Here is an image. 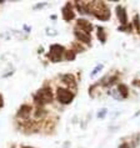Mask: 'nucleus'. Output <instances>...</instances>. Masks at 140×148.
<instances>
[{
    "mask_svg": "<svg viewBox=\"0 0 140 148\" xmlns=\"http://www.w3.org/2000/svg\"><path fill=\"white\" fill-rule=\"evenodd\" d=\"M88 8L89 14H94L98 19L103 20V21H106L110 18V11L104 3H88Z\"/></svg>",
    "mask_w": 140,
    "mask_h": 148,
    "instance_id": "f257e3e1",
    "label": "nucleus"
},
{
    "mask_svg": "<svg viewBox=\"0 0 140 148\" xmlns=\"http://www.w3.org/2000/svg\"><path fill=\"white\" fill-rule=\"evenodd\" d=\"M34 100L38 105L43 106V105H46L49 102L53 101V92H51V88H42L39 90L36 95L34 96Z\"/></svg>",
    "mask_w": 140,
    "mask_h": 148,
    "instance_id": "f03ea898",
    "label": "nucleus"
},
{
    "mask_svg": "<svg viewBox=\"0 0 140 148\" xmlns=\"http://www.w3.org/2000/svg\"><path fill=\"white\" fill-rule=\"evenodd\" d=\"M65 52L64 47L61 45H51L50 46V52H49V59H50L53 62H59L61 60V56Z\"/></svg>",
    "mask_w": 140,
    "mask_h": 148,
    "instance_id": "7ed1b4c3",
    "label": "nucleus"
},
{
    "mask_svg": "<svg viewBox=\"0 0 140 148\" xmlns=\"http://www.w3.org/2000/svg\"><path fill=\"white\" fill-rule=\"evenodd\" d=\"M56 96H58V100L64 105H68L74 100V93L70 92L67 88H60L59 87L58 88V92H56Z\"/></svg>",
    "mask_w": 140,
    "mask_h": 148,
    "instance_id": "20e7f679",
    "label": "nucleus"
},
{
    "mask_svg": "<svg viewBox=\"0 0 140 148\" xmlns=\"http://www.w3.org/2000/svg\"><path fill=\"white\" fill-rule=\"evenodd\" d=\"M91 29H93V25L90 24V21H88V20H84V19L78 20L75 30L81 31V32H85V34H89L90 35V32H91Z\"/></svg>",
    "mask_w": 140,
    "mask_h": 148,
    "instance_id": "39448f33",
    "label": "nucleus"
},
{
    "mask_svg": "<svg viewBox=\"0 0 140 148\" xmlns=\"http://www.w3.org/2000/svg\"><path fill=\"white\" fill-rule=\"evenodd\" d=\"M74 11H73V6L70 5V3H68L67 5L63 8V18L67 21H70L71 19H74Z\"/></svg>",
    "mask_w": 140,
    "mask_h": 148,
    "instance_id": "423d86ee",
    "label": "nucleus"
},
{
    "mask_svg": "<svg viewBox=\"0 0 140 148\" xmlns=\"http://www.w3.org/2000/svg\"><path fill=\"white\" fill-rule=\"evenodd\" d=\"M75 36H76L78 40L83 41L85 44H90V41H91V36L89 34H85V32H81V31H78V30H75Z\"/></svg>",
    "mask_w": 140,
    "mask_h": 148,
    "instance_id": "0eeeda50",
    "label": "nucleus"
},
{
    "mask_svg": "<svg viewBox=\"0 0 140 148\" xmlns=\"http://www.w3.org/2000/svg\"><path fill=\"white\" fill-rule=\"evenodd\" d=\"M116 15H118L119 20H120V23H121V24H124V25H125L126 21H128V18H126V13H125L124 8L118 6V8H116Z\"/></svg>",
    "mask_w": 140,
    "mask_h": 148,
    "instance_id": "6e6552de",
    "label": "nucleus"
},
{
    "mask_svg": "<svg viewBox=\"0 0 140 148\" xmlns=\"http://www.w3.org/2000/svg\"><path fill=\"white\" fill-rule=\"evenodd\" d=\"M30 111H31V107H30V106L24 105V106H21V107H20L18 114H19L20 117H28L29 114H30Z\"/></svg>",
    "mask_w": 140,
    "mask_h": 148,
    "instance_id": "1a4fd4ad",
    "label": "nucleus"
},
{
    "mask_svg": "<svg viewBox=\"0 0 140 148\" xmlns=\"http://www.w3.org/2000/svg\"><path fill=\"white\" fill-rule=\"evenodd\" d=\"M63 82H65V84L69 85V86L75 87V79H74L73 75H64L63 76Z\"/></svg>",
    "mask_w": 140,
    "mask_h": 148,
    "instance_id": "9d476101",
    "label": "nucleus"
},
{
    "mask_svg": "<svg viewBox=\"0 0 140 148\" xmlns=\"http://www.w3.org/2000/svg\"><path fill=\"white\" fill-rule=\"evenodd\" d=\"M98 38L100 39L103 42H105L106 36H105V31H104V29L103 27H98Z\"/></svg>",
    "mask_w": 140,
    "mask_h": 148,
    "instance_id": "9b49d317",
    "label": "nucleus"
},
{
    "mask_svg": "<svg viewBox=\"0 0 140 148\" xmlns=\"http://www.w3.org/2000/svg\"><path fill=\"white\" fill-rule=\"evenodd\" d=\"M119 92L121 93L123 97H128V87L125 85H119Z\"/></svg>",
    "mask_w": 140,
    "mask_h": 148,
    "instance_id": "f8f14e48",
    "label": "nucleus"
},
{
    "mask_svg": "<svg viewBox=\"0 0 140 148\" xmlns=\"http://www.w3.org/2000/svg\"><path fill=\"white\" fill-rule=\"evenodd\" d=\"M65 59H67L68 61H71L75 59V52H74L73 50H69V51H65Z\"/></svg>",
    "mask_w": 140,
    "mask_h": 148,
    "instance_id": "ddd939ff",
    "label": "nucleus"
},
{
    "mask_svg": "<svg viewBox=\"0 0 140 148\" xmlns=\"http://www.w3.org/2000/svg\"><path fill=\"white\" fill-rule=\"evenodd\" d=\"M135 25H137V29H138V32H140V25H139V21H138V15L135 16Z\"/></svg>",
    "mask_w": 140,
    "mask_h": 148,
    "instance_id": "4468645a",
    "label": "nucleus"
},
{
    "mask_svg": "<svg viewBox=\"0 0 140 148\" xmlns=\"http://www.w3.org/2000/svg\"><path fill=\"white\" fill-rule=\"evenodd\" d=\"M100 69H101V65H100V66H98L95 70H94V71H93V73H91V76H95V75H96V72H98V71H99V70H100Z\"/></svg>",
    "mask_w": 140,
    "mask_h": 148,
    "instance_id": "2eb2a0df",
    "label": "nucleus"
},
{
    "mask_svg": "<svg viewBox=\"0 0 140 148\" xmlns=\"http://www.w3.org/2000/svg\"><path fill=\"white\" fill-rule=\"evenodd\" d=\"M119 148H130V147H129V146H128V145H126V143H123V145H121L120 147H119Z\"/></svg>",
    "mask_w": 140,
    "mask_h": 148,
    "instance_id": "dca6fc26",
    "label": "nucleus"
},
{
    "mask_svg": "<svg viewBox=\"0 0 140 148\" xmlns=\"http://www.w3.org/2000/svg\"><path fill=\"white\" fill-rule=\"evenodd\" d=\"M0 107H3V96L0 95Z\"/></svg>",
    "mask_w": 140,
    "mask_h": 148,
    "instance_id": "f3484780",
    "label": "nucleus"
},
{
    "mask_svg": "<svg viewBox=\"0 0 140 148\" xmlns=\"http://www.w3.org/2000/svg\"><path fill=\"white\" fill-rule=\"evenodd\" d=\"M24 148H33V147H24Z\"/></svg>",
    "mask_w": 140,
    "mask_h": 148,
    "instance_id": "a211bd4d",
    "label": "nucleus"
}]
</instances>
